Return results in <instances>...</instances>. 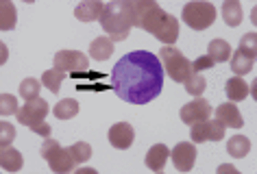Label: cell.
I'll list each match as a JSON object with an SVG mask.
<instances>
[{
	"label": "cell",
	"instance_id": "obj_13",
	"mask_svg": "<svg viewBox=\"0 0 257 174\" xmlns=\"http://www.w3.org/2000/svg\"><path fill=\"white\" fill-rule=\"evenodd\" d=\"M102 11H105V5L100 0H83V3L76 5L74 16L81 22H94V20H100Z\"/></svg>",
	"mask_w": 257,
	"mask_h": 174
},
{
	"label": "cell",
	"instance_id": "obj_33",
	"mask_svg": "<svg viewBox=\"0 0 257 174\" xmlns=\"http://www.w3.org/2000/svg\"><path fill=\"white\" fill-rule=\"evenodd\" d=\"M31 131L37 133V135H42V137L46 139V137H50V133H53V128H50V124H46V122H40V124L31 126Z\"/></svg>",
	"mask_w": 257,
	"mask_h": 174
},
{
	"label": "cell",
	"instance_id": "obj_22",
	"mask_svg": "<svg viewBox=\"0 0 257 174\" xmlns=\"http://www.w3.org/2000/svg\"><path fill=\"white\" fill-rule=\"evenodd\" d=\"M66 72L63 70H46V72L42 74V83H44V87H48V92H53V94H59V89L63 85V81H66Z\"/></svg>",
	"mask_w": 257,
	"mask_h": 174
},
{
	"label": "cell",
	"instance_id": "obj_5",
	"mask_svg": "<svg viewBox=\"0 0 257 174\" xmlns=\"http://www.w3.org/2000/svg\"><path fill=\"white\" fill-rule=\"evenodd\" d=\"M159 57L164 61V72L175 83H183L192 74V61L183 57L175 46H164L159 50Z\"/></svg>",
	"mask_w": 257,
	"mask_h": 174
},
{
	"label": "cell",
	"instance_id": "obj_35",
	"mask_svg": "<svg viewBox=\"0 0 257 174\" xmlns=\"http://www.w3.org/2000/svg\"><path fill=\"white\" fill-rule=\"evenodd\" d=\"M76 174H96L94 167H83V170H76Z\"/></svg>",
	"mask_w": 257,
	"mask_h": 174
},
{
	"label": "cell",
	"instance_id": "obj_29",
	"mask_svg": "<svg viewBox=\"0 0 257 174\" xmlns=\"http://www.w3.org/2000/svg\"><path fill=\"white\" fill-rule=\"evenodd\" d=\"M68 150L74 157L76 163H85V161L92 157V146H89L87 141H76V144H72Z\"/></svg>",
	"mask_w": 257,
	"mask_h": 174
},
{
	"label": "cell",
	"instance_id": "obj_14",
	"mask_svg": "<svg viewBox=\"0 0 257 174\" xmlns=\"http://www.w3.org/2000/svg\"><path fill=\"white\" fill-rule=\"evenodd\" d=\"M168 157H170L168 146H166V144H155V146L149 148V152H146V157H144V163L153 172H162L166 167V161H168Z\"/></svg>",
	"mask_w": 257,
	"mask_h": 174
},
{
	"label": "cell",
	"instance_id": "obj_20",
	"mask_svg": "<svg viewBox=\"0 0 257 174\" xmlns=\"http://www.w3.org/2000/svg\"><path fill=\"white\" fill-rule=\"evenodd\" d=\"M220 16L227 27H237L242 22V5L237 0H227L220 9Z\"/></svg>",
	"mask_w": 257,
	"mask_h": 174
},
{
	"label": "cell",
	"instance_id": "obj_9",
	"mask_svg": "<svg viewBox=\"0 0 257 174\" xmlns=\"http://www.w3.org/2000/svg\"><path fill=\"white\" fill-rule=\"evenodd\" d=\"M55 68L63 70L66 74L87 72L89 59L83 53H79V50H59V53H55Z\"/></svg>",
	"mask_w": 257,
	"mask_h": 174
},
{
	"label": "cell",
	"instance_id": "obj_11",
	"mask_svg": "<svg viewBox=\"0 0 257 174\" xmlns=\"http://www.w3.org/2000/svg\"><path fill=\"white\" fill-rule=\"evenodd\" d=\"M170 157L179 172H190L196 163V148H194V144H190V141H181V144H177L172 148Z\"/></svg>",
	"mask_w": 257,
	"mask_h": 174
},
{
	"label": "cell",
	"instance_id": "obj_15",
	"mask_svg": "<svg viewBox=\"0 0 257 174\" xmlns=\"http://www.w3.org/2000/svg\"><path fill=\"white\" fill-rule=\"evenodd\" d=\"M216 120H220L224 126H231V128H242V126H244L242 113L237 111V107L233 105V102H224V105H218V107H216Z\"/></svg>",
	"mask_w": 257,
	"mask_h": 174
},
{
	"label": "cell",
	"instance_id": "obj_34",
	"mask_svg": "<svg viewBox=\"0 0 257 174\" xmlns=\"http://www.w3.org/2000/svg\"><path fill=\"white\" fill-rule=\"evenodd\" d=\"M218 172H233V174H237V170L233 165H220V167H218Z\"/></svg>",
	"mask_w": 257,
	"mask_h": 174
},
{
	"label": "cell",
	"instance_id": "obj_18",
	"mask_svg": "<svg viewBox=\"0 0 257 174\" xmlns=\"http://www.w3.org/2000/svg\"><path fill=\"white\" fill-rule=\"evenodd\" d=\"M89 55L94 61H107L113 55V42L109 37H98L89 44Z\"/></svg>",
	"mask_w": 257,
	"mask_h": 174
},
{
	"label": "cell",
	"instance_id": "obj_28",
	"mask_svg": "<svg viewBox=\"0 0 257 174\" xmlns=\"http://www.w3.org/2000/svg\"><path fill=\"white\" fill-rule=\"evenodd\" d=\"M237 50H240L242 55H246L250 57V59H255L257 57V33H246V35H242V40H240V46H237Z\"/></svg>",
	"mask_w": 257,
	"mask_h": 174
},
{
	"label": "cell",
	"instance_id": "obj_31",
	"mask_svg": "<svg viewBox=\"0 0 257 174\" xmlns=\"http://www.w3.org/2000/svg\"><path fill=\"white\" fill-rule=\"evenodd\" d=\"M16 139V128L14 124H9L7 120L0 122V148L5 146H11V141Z\"/></svg>",
	"mask_w": 257,
	"mask_h": 174
},
{
	"label": "cell",
	"instance_id": "obj_17",
	"mask_svg": "<svg viewBox=\"0 0 257 174\" xmlns=\"http://www.w3.org/2000/svg\"><path fill=\"white\" fill-rule=\"evenodd\" d=\"M224 94H227L229 102H240L248 96V85L240 76H231V79L224 83Z\"/></svg>",
	"mask_w": 257,
	"mask_h": 174
},
{
	"label": "cell",
	"instance_id": "obj_19",
	"mask_svg": "<svg viewBox=\"0 0 257 174\" xmlns=\"http://www.w3.org/2000/svg\"><path fill=\"white\" fill-rule=\"evenodd\" d=\"M231 46L224 40H214V42H209V46H207V57L214 63H224V61H229L231 59Z\"/></svg>",
	"mask_w": 257,
	"mask_h": 174
},
{
	"label": "cell",
	"instance_id": "obj_3",
	"mask_svg": "<svg viewBox=\"0 0 257 174\" xmlns=\"http://www.w3.org/2000/svg\"><path fill=\"white\" fill-rule=\"evenodd\" d=\"M100 27L111 42H124L131 29L136 27V14H133V0H113L105 5L100 16Z\"/></svg>",
	"mask_w": 257,
	"mask_h": 174
},
{
	"label": "cell",
	"instance_id": "obj_27",
	"mask_svg": "<svg viewBox=\"0 0 257 174\" xmlns=\"http://www.w3.org/2000/svg\"><path fill=\"white\" fill-rule=\"evenodd\" d=\"M40 87H42V83L37 79H24L18 89H20V96L24 98V102H27V100L40 98Z\"/></svg>",
	"mask_w": 257,
	"mask_h": 174
},
{
	"label": "cell",
	"instance_id": "obj_6",
	"mask_svg": "<svg viewBox=\"0 0 257 174\" xmlns=\"http://www.w3.org/2000/svg\"><path fill=\"white\" fill-rule=\"evenodd\" d=\"M183 22L194 31H205L216 22V7L211 3H188L181 11Z\"/></svg>",
	"mask_w": 257,
	"mask_h": 174
},
{
	"label": "cell",
	"instance_id": "obj_32",
	"mask_svg": "<svg viewBox=\"0 0 257 174\" xmlns=\"http://www.w3.org/2000/svg\"><path fill=\"white\" fill-rule=\"evenodd\" d=\"M214 66H216V63L211 61L207 55H203V57H198L196 61H192V72H198V74H201L203 70H211Z\"/></svg>",
	"mask_w": 257,
	"mask_h": 174
},
{
	"label": "cell",
	"instance_id": "obj_2",
	"mask_svg": "<svg viewBox=\"0 0 257 174\" xmlns=\"http://www.w3.org/2000/svg\"><path fill=\"white\" fill-rule=\"evenodd\" d=\"M136 27L155 35L164 46H172L179 40V20L159 7L155 0H133Z\"/></svg>",
	"mask_w": 257,
	"mask_h": 174
},
{
	"label": "cell",
	"instance_id": "obj_25",
	"mask_svg": "<svg viewBox=\"0 0 257 174\" xmlns=\"http://www.w3.org/2000/svg\"><path fill=\"white\" fill-rule=\"evenodd\" d=\"M253 66H255V59H250V57H246V55H242L240 50H235V53H233V59H231V70H233L237 76L248 74L250 70H253Z\"/></svg>",
	"mask_w": 257,
	"mask_h": 174
},
{
	"label": "cell",
	"instance_id": "obj_24",
	"mask_svg": "<svg viewBox=\"0 0 257 174\" xmlns=\"http://www.w3.org/2000/svg\"><path fill=\"white\" fill-rule=\"evenodd\" d=\"M0 29H3L5 33L16 29V7L9 0H5V3L0 5Z\"/></svg>",
	"mask_w": 257,
	"mask_h": 174
},
{
	"label": "cell",
	"instance_id": "obj_21",
	"mask_svg": "<svg viewBox=\"0 0 257 174\" xmlns=\"http://www.w3.org/2000/svg\"><path fill=\"white\" fill-rule=\"evenodd\" d=\"M227 152L235 159H244L250 152V141L244 135H233L231 139H227Z\"/></svg>",
	"mask_w": 257,
	"mask_h": 174
},
{
	"label": "cell",
	"instance_id": "obj_16",
	"mask_svg": "<svg viewBox=\"0 0 257 174\" xmlns=\"http://www.w3.org/2000/svg\"><path fill=\"white\" fill-rule=\"evenodd\" d=\"M0 167L5 172H20L22 170V154L11 146L0 148Z\"/></svg>",
	"mask_w": 257,
	"mask_h": 174
},
{
	"label": "cell",
	"instance_id": "obj_23",
	"mask_svg": "<svg viewBox=\"0 0 257 174\" xmlns=\"http://www.w3.org/2000/svg\"><path fill=\"white\" fill-rule=\"evenodd\" d=\"M53 113L57 120H72V118H76V113H79V102L72 98H63L55 105Z\"/></svg>",
	"mask_w": 257,
	"mask_h": 174
},
{
	"label": "cell",
	"instance_id": "obj_4",
	"mask_svg": "<svg viewBox=\"0 0 257 174\" xmlns=\"http://www.w3.org/2000/svg\"><path fill=\"white\" fill-rule=\"evenodd\" d=\"M42 157L48 161V167L57 174H66V172H72L76 161L74 157L70 154L68 148L59 146V141L46 137V141L42 144Z\"/></svg>",
	"mask_w": 257,
	"mask_h": 174
},
{
	"label": "cell",
	"instance_id": "obj_12",
	"mask_svg": "<svg viewBox=\"0 0 257 174\" xmlns=\"http://www.w3.org/2000/svg\"><path fill=\"white\" fill-rule=\"evenodd\" d=\"M133 139H136V131L128 122H118L109 128V144L118 150H126V148L133 146Z\"/></svg>",
	"mask_w": 257,
	"mask_h": 174
},
{
	"label": "cell",
	"instance_id": "obj_26",
	"mask_svg": "<svg viewBox=\"0 0 257 174\" xmlns=\"http://www.w3.org/2000/svg\"><path fill=\"white\" fill-rule=\"evenodd\" d=\"M183 85H185V92L192 94L194 98H198L203 92H205V87H207V81H205V76L203 74H198V72H192L188 79L183 81Z\"/></svg>",
	"mask_w": 257,
	"mask_h": 174
},
{
	"label": "cell",
	"instance_id": "obj_30",
	"mask_svg": "<svg viewBox=\"0 0 257 174\" xmlns=\"http://www.w3.org/2000/svg\"><path fill=\"white\" fill-rule=\"evenodd\" d=\"M18 98L11 94H3L0 96V113H3V118H7V115H14L18 113Z\"/></svg>",
	"mask_w": 257,
	"mask_h": 174
},
{
	"label": "cell",
	"instance_id": "obj_10",
	"mask_svg": "<svg viewBox=\"0 0 257 174\" xmlns=\"http://www.w3.org/2000/svg\"><path fill=\"white\" fill-rule=\"evenodd\" d=\"M211 115V105L209 100L205 98H194L190 102H185V105L181 107V122H185V124H194V122H203L207 120Z\"/></svg>",
	"mask_w": 257,
	"mask_h": 174
},
{
	"label": "cell",
	"instance_id": "obj_8",
	"mask_svg": "<svg viewBox=\"0 0 257 174\" xmlns=\"http://www.w3.org/2000/svg\"><path fill=\"white\" fill-rule=\"evenodd\" d=\"M18 122H20L22 126H35L40 124V122L46 120L48 115V102L44 98H35V100H27L24 105L18 109Z\"/></svg>",
	"mask_w": 257,
	"mask_h": 174
},
{
	"label": "cell",
	"instance_id": "obj_7",
	"mask_svg": "<svg viewBox=\"0 0 257 174\" xmlns=\"http://www.w3.org/2000/svg\"><path fill=\"white\" fill-rule=\"evenodd\" d=\"M224 126L220 120H203L190 124V139L192 144H205V141H220L224 137Z\"/></svg>",
	"mask_w": 257,
	"mask_h": 174
},
{
	"label": "cell",
	"instance_id": "obj_1",
	"mask_svg": "<svg viewBox=\"0 0 257 174\" xmlns=\"http://www.w3.org/2000/svg\"><path fill=\"white\" fill-rule=\"evenodd\" d=\"M164 66L149 50H133L111 70V89L128 105H149L162 94Z\"/></svg>",
	"mask_w": 257,
	"mask_h": 174
}]
</instances>
